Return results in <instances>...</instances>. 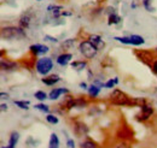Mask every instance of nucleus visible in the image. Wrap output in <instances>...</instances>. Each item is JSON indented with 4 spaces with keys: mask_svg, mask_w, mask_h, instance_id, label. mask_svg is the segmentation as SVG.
I'll use <instances>...</instances> for the list:
<instances>
[{
    "mask_svg": "<svg viewBox=\"0 0 157 148\" xmlns=\"http://www.w3.org/2000/svg\"><path fill=\"white\" fill-rule=\"evenodd\" d=\"M80 88H81V89H88V86H87L86 82H81V83H80Z\"/></svg>",
    "mask_w": 157,
    "mask_h": 148,
    "instance_id": "nucleus-35",
    "label": "nucleus"
},
{
    "mask_svg": "<svg viewBox=\"0 0 157 148\" xmlns=\"http://www.w3.org/2000/svg\"><path fill=\"white\" fill-rule=\"evenodd\" d=\"M30 22H32V16H30V13H23L22 16H21L20 18V22H18V27H21L22 29H27V28H29V25H30Z\"/></svg>",
    "mask_w": 157,
    "mask_h": 148,
    "instance_id": "nucleus-12",
    "label": "nucleus"
},
{
    "mask_svg": "<svg viewBox=\"0 0 157 148\" xmlns=\"http://www.w3.org/2000/svg\"><path fill=\"white\" fill-rule=\"evenodd\" d=\"M80 148H98V146H97V143H96L94 141H92V140H86V141H83V142L81 143Z\"/></svg>",
    "mask_w": 157,
    "mask_h": 148,
    "instance_id": "nucleus-25",
    "label": "nucleus"
},
{
    "mask_svg": "<svg viewBox=\"0 0 157 148\" xmlns=\"http://www.w3.org/2000/svg\"><path fill=\"white\" fill-rule=\"evenodd\" d=\"M141 5L147 12H155L156 11V9L154 6V0H141Z\"/></svg>",
    "mask_w": 157,
    "mask_h": 148,
    "instance_id": "nucleus-19",
    "label": "nucleus"
},
{
    "mask_svg": "<svg viewBox=\"0 0 157 148\" xmlns=\"http://www.w3.org/2000/svg\"><path fill=\"white\" fill-rule=\"evenodd\" d=\"M154 114V107L151 105L144 104L140 106V112L137 114V120L139 122H146L147 119L151 118V116Z\"/></svg>",
    "mask_w": 157,
    "mask_h": 148,
    "instance_id": "nucleus-5",
    "label": "nucleus"
},
{
    "mask_svg": "<svg viewBox=\"0 0 157 148\" xmlns=\"http://www.w3.org/2000/svg\"><path fill=\"white\" fill-rule=\"evenodd\" d=\"M38 1H41V0H38Z\"/></svg>",
    "mask_w": 157,
    "mask_h": 148,
    "instance_id": "nucleus-39",
    "label": "nucleus"
},
{
    "mask_svg": "<svg viewBox=\"0 0 157 148\" xmlns=\"http://www.w3.org/2000/svg\"><path fill=\"white\" fill-rule=\"evenodd\" d=\"M29 52L34 57L41 56V54H46L50 52V47L47 45H41V43H34L29 47Z\"/></svg>",
    "mask_w": 157,
    "mask_h": 148,
    "instance_id": "nucleus-6",
    "label": "nucleus"
},
{
    "mask_svg": "<svg viewBox=\"0 0 157 148\" xmlns=\"http://www.w3.org/2000/svg\"><path fill=\"white\" fill-rule=\"evenodd\" d=\"M88 40L91 41V43H92L98 51L104 50V47H105V41L99 36V35H91V36L88 37Z\"/></svg>",
    "mask_w": 157,
    "mask_h": 148,
    "instance_id": "nucleus-9",
    "label": "nucleus"
},
{
    "mask_svg": "<svg viewBox=\"0 0 157 148\" xmlns=\"http://www.w3.org/2000/svg\"><path fill=\"white\" fill-rule=\"evenodd\" d=\"M46 122L50 123V124H52V125H56V124H58L59 123V119L57 116L47 113V116H46Z\"/></svg>",
    "mask_w": 157,
    "mask_h": 148,
    "instance_id": "nucleus-23",
    "label": "nucleus"
},
{
    "mask_svg": "<svg viewBox=\"0 0 157 148\" xmlns=\"http://www.w3.org/2000/svg\"><path fill=\"white\" fill-rule=\"evenodd\" d=\"M60 81V77L58 75H48V76H44V78H41V82L45 84V86H48V87H52L55 86L56 83H58Z\"/></svg>",
    "mask_w": 157,
    "mask_h": 148,
    "instance_id": "nucleus-8",
    "label": "nucleus"
},
{
    "mask_svg": "<svg viewBox=\"0 0 157 148\" xmlns=\"http://www.w3.org/2000/svg\"><path fill=\"white\" fill-rule=\"evenodd\" d=\"M156 52H157V47H156Z\"/></svg>",
    "mask_w": 157,
    "mask_h": 148,
    "instance_id": "nucleus-38",
    "label": "nucleus"
},
{
    "mask_svg": "<svg viewBox=\"0 0 157 148\" xmlns=\"http://www.w3.org/2000/svg\"><path fill=\"white\" fill-rule=\"evenodd\" d=\"M15 105L17 107H20L21 110H28L30 102L29 101H25V100H15Z\"/></svg>",
    "mask_w": 157,
    "mask_h": 148,
    "instance_id": "nucleus-22",
    "label": "nucleus"
},
{
    "mask_svg": "<svg viewBox=\"0 0 157 148\" xmlns=\"http://www.w3.org/2000/svg\"><path fill=\"white\" fill-rule=\"evenodd\" d=\"M53 69V61L51 58L48 57H42L36 60V64H35V70L36 72L41 76H47V75L51 72V70Z\"/></svg>",
    "mask_w": 157,
    "mask_h": 148,
    "instance_id": "nucleus-3",
    "label": "nucleus"
},
{
    "mask_svg": "<svg viewBox=\"0 0 157 148\" xmlns=\"http://www.w3.org/2000/svg\"><path fill=\"white\" fill-rule=\"evenodd\" d=\"M115 86H116L115 78H110V80H108V81L104 83V88H108V89H113Z\"/></svg>",
    "mask_w": 157,
    "mask_h": 148,
    "instance_id": "nucleus-28",
    "label": "nucleus"
},
{
    "mask_svg": "<svg viewBox=\"0 0 157 148\" xmlns=\"http://www.w3.org/2000/svg\"><path fill=\"white\" fill-rule=\"evenodd\" d=\"M110 101H111L113 105L128 106V107H133V106H139L140 107L141 105L146 104L145 99H143V98H131L120 89H114L111 95H110Z\"/></svg>",
    "mask_w": 157,
    "mask_h": 148,
    "instance_id": "nucleus-1",
    "label": "nucleus"
},
{
    "mask_svg": "<svg viewBox=\"0 0 157 148\" xmlns=\"http://www.w3.org/2000/svg\"><path fill=\"white\" fill-rule=\"evenodd\" d=\"M115 40L123 43V45H132V40H131V36H116Z\"/></svg>",
    "mask_w": 157,
    "mask_h": 148,
    "instance_id": "nucleus-27",
    "label": "nucleus"
},
{
    "mask_svg": "<svg viewBox=\"0 0 157 148\" xmlns=\"http://www.w3.org/2000/svg\"><path fill=\"white\" fill-rule=\"evenodd\" d=\"M78 51L86 59H93L97 57V53H98V50L91 43L90 40L81 41L78 45Z\"/></svg>",
    "mask_w": 157,
    "mask_h": 148,
    "instance_id": "nucleus-4",
    "label": "nucleus"
},
{
    "mask_svg": "<svg viewBox=\"0 0 157 148\" xmlns=\"http://www.w3.org/2000/svg\"><path fill=\"white\" fill-rule=\"evenodd\" d=\"M74 45H75V39H68V40H64V42L62 43V47L64 50H68L74 47Z\"/></svg>",
    "mask_w": 157,
    "mask_h": 148,
    "instance_id": "nucleus-26",
    "label": "nucleus"
},
{
    "mask_svg": "<svg viewBox=\"0 0 157 148\" xmlns=\"http://www.w3.org/2000/svg\"><path fill=\"white\" fill-rule=\"evenodd\" d=\"M17 63L16 61H12V60H7V59H1L0 61V68L2 71H13L17 69Z\"/></svg>",
    "mask_w": 157,
    "mask_h": 148,
    "instance_id": "nucleus-7",
    "label": "nucleus"
},
{
    "mask_svg": "<svg viewBox=\"0 0 157 148\" xmlns=\"http://www.w3.org/2000/svg\"><path fill=\"white\" fill-rule=\"evenodd\" d=\"M75 134L78 135V136L87 135V134H88V128H87L83 123H76V124H75Z\"/></svg>",
    "mask_w": 157,
    "mask_h": 148,
    "instance_id": "nucleus-17",
    "label": "nucleus"
},
{
    "mask_svg": "<svg viewBox=\"0 0 157 148\" xmlns=\"http://www.w3.org/2000/svg\"><path fill=\"white\" fill-rule=\"evenodd\" d=\"M151 66V70H152V72L155 75H157V58L152 61V64L150 65Z\"/></svg>",
    "mask_w": 157,
    "mask_h": 148,
    "instance_id": "nucleus-31",
    "label": "nucleus"
},
{
    "mask_svg": "<svg viewBox=\"0 0 157 148\" xmlns=\"http://www.w3.org/2000/svg\"><path fill=\"white\" fill-rule=\"evenodd\" d=\"M131 40H132V45H133V46H140V45L145 43L144 37L140 36V35H136V34L131 35Z\"/></svg>",
    "mask_w": 157,
    "mask_h": 148,
    "instance_id": "nucleus-20",
    "label": "nucleus"
},
{
    "mask_svg": "<svg viewBox=\"0 0 157 148\" xmlns=\"http://www.w3.org/2000/svg\"><path fill=\"white\" fill-rule=\"evenodd\" d=\"M115 148H132V147H131V145L127 143V142H120Z\"/></svg>",
    "mask_w": 157,
    "mask_h": 148,
    "instance_id": "nucleus-32",
    "label": "nucleus"
},
{
    "mask_svg": "<svg viewBox=\"0 0 157 148\" xmlns=\"http://www.w3.org/2000/svg\"><path fill=\"white\" fill-rule=\"evenodd\" d=\"M60 146V141H59L57 134L52 132L50 135V141H48V148H59Z\"/></svg>",
    "mask_w": 157,
    "mask_h": 148,
    "instance_id": "nucleus-15",
    "label": "nucleus"
},
{
    "mask_svg": "<svg viewBox=\"0 0 157 148\" xmlns=\"http://www.w3.org/2000/svg\"><path fill=\"white\" fill-rule=\"evenodd\" d=\"M121 16H118L116 12H113V13H110L109 15V17H108V24L109 25H116V24H120L121 23Z\"/></svg>",
    "mask_w": 157,
    "mask_h": 148,
    "instance_id": "nucleus-16",
    "label": "nucleus"
},
{
    "mask_svg": "<svg viewBox=\"0 0 157 148\" xmlns=\"http://www.w3.org/2000/svg\"><path fill=\"white\" fill-rule=\"evenodd\" d=\"M34 109H35V110H39V111H41V112H44V113H48V112H50V106L46 105V104H44V102H40V104L34 105Z\"/></svg>",
    "mask_w": 157,
    "mask_h": 148,
    "instance_id": "nucleus-24",
    "label": "nucleus"
},
{
    "mask_svg": "<svg viewBox=\"0 0 157 148\" xmlns=\"http://www.w3.org/2000/svg\"><path fill=\"white\" fill-rule=\"evenodd\" d=\"M70 66L76 71H82L87 68V61L86 60H74L70 63Z\"/></svg>",
    "mask_w": 157,
    "mask_h": 148,
    "instance_id": "nucleus-13",
    "label": "nucleus"
},
{
    "mask_svg": "<svg viewBox=\"0 0 157 148\" xmlns=\"http://www.w3.org/2000/svg\"><path fill=\"white\" fill-rule=\"evenodd\" d=\"M34 96H35L36 100H39L40 102H45V100L48 99V94H46L44 91H38V92H35Z\"/></svg>",
    "mask_w": 157,
    "mask_h": 148,
    "instance_id": "nucleus-21",
    "label": "nucleus"
},
{
    "mask_svg": "<svg viewBox=\"0 0 157 148\" xmlns=\"http://www.w3.org/2000/svg\"><path fill=\"white\" fill-rule=\"evenodd\" d=\"M0 107H1V109H0V110H1V112L7 111V105H6V104H1V105H0Z\"/></svg>",
    "mask_w": 157,
    "mask_h": 148,
    "instance_id": "nucleus-36",
    "label": "nucleus"
},
{
    "mask_svg": "<svg viewBox=\"0 0 157 148\" xmlns=\"http://www.w3.org/2000/svg\"><path fill=\"white\" fill-rule=\"evenodd\" d=\"M25 36V31L24 29H22L21 27H4L1 29V39H6V40H18Z\"/></svg>",
    "mask_w": 157,
    "mask_h": 148,
    "instance_id": "nucleus-2",
    "label": "nucleus"
},
{
    "mask_svg": "<svg viewBox=\"0 0 157 148\" xmlns=\"http://www.w3.org/2000/svg\"><path fill=\"white\" fill-rule=\"evenodd\" d=\"M100 88H101V87H99V86L94 84V83L91 84V86L88 87V89H87V91H88V95H90L91 98H93V99L97 98L99 95V93H100Z\"/></svg>",
    "mask_w": 157,
    "mask_h": 148,
    "instance_id": "nucleus-18",
    "label": "nucleus"
},
{
    "mask_svg": "<svg viewBox=\"0 0 157 148\" xmlns=\"http://www.w3.org/2000/svg\"><path fill=\"white\" fill-rule=\"evenodd\" d=\"M20 141V134L17 131H13L10 134V137H9V146L12 148H16L17 143Z\"/></svg>",
    "mask_w": 157,
    "mask_h": 148,
    "instance_id": "nucleus-14",
    "label": "nucleus"
},
{
    "mask_svg": "<svg viewBox=\"0 0 157 148\" xmlns=\"http://www.w3.org/2000/svg\"><path fill=\"white\" fill-rule=\"evenodd\" d=\"M1 148H12V147H10V146H9V145H7V146H6V147H1Z\"/></svg>",
    "mask_w": 157,
    "mask_h": 148,
    "instance_id": "nucleus-37",
    "label": "nucleus"
},
{
    "mask_svg": "<svg viewBox=\"0 0 157 148\" xmlns=\"http://www.w3.org/2000/svg\"><path fill=\"white\" fill-rule=\"evenodd\" d=\"M45 40H48V41H51V42H55V43H57V42H58V40H57L56 37L50 36V35H46V36H45Z\"/></svg>",
    "mask_w": 157,
    "mask_h": 148,
    "instance_id": "nucleus-33",
    "label": "nucleus"
},
{
    "mask_svg": "<svg viewBox=\"0 0 157 148\" xmlns=\"http://www.w3.org/2000/svg\"><path fill=\"white\" fill-rule=\"evenodd\" d=\"M71 59H73L71 53H62L57 57V64L60 66H67L68 64L71 63Z\"/></svg>",
    "mask_w": 157,
    "mask_h": 148,
    "instance_id": "nucleus-10",
    "label": "nucleus"
},
{
    "mask_svg": "<svg viewBox=\"0 0 157 148\" xmlns=\"http://www.w3.org/2000/svg\"><path fill=\"white\" fill-rule=\"evenodd\" d=\"M27 143H32V147H36V145H39L40 141H38V140H34L33 137H29V139L27 140Z\"/></svg>",
    "mask_w": 157,
    "mask_h": 148,
    "instance_id": "nucleus-29",
    "label": "nucleus"
},
{
    "mask_svg": "<svg viewBox=\"0 0 157 148\" xmlns=\"http://www.w3.org/2000/svg\"><path fill=\"white\" fill-rule=\"evenodd\" d=\"M67 148H75V141L73 139L67 140Z\"/></svg>",
    "mask_w": 157,
    "mask_h": 148,
    "instance_id": "nucleus-30",
    "label": "nucleus"
},
{
    "mask_svg": "<svg viewBox=\"0 0 157 148\" xmlns=\"http://www.w3.org/2000/svg\"><path fill=\"white\" fill-rule=\"evenodd\" d=\"M68 93H69V91L67 88H55V89H52L51 92L48 93V99L55 101V100L59 99V96L62 94H68Z\"/></svg>",
    "mask_w": 157,
    "mask_h": 148,
    "instance_id": "nucleus-11",
    "label": "nucleus"
},
{
    "mask_svg": "<svg viewBox=\"0 0 157 148\" xmlns=\"http://www.w3.org/2000/svg\"><path fill=\"white\" fill-rule=\"evenodd\" d=\"M0 99H2V100H4V99H6V100H7V99H9V94H7V93L1 92L0 93Z\"/></svg>",
    "mask_w": 157,
    "mask_h": 148,
    "instance_id": "nucleus-34",
    "label": "nucleus"
}]
</instances>
